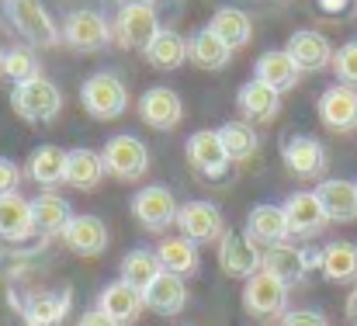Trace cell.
Segmentation results:
<instances>
[{"label": "cell", "instance_id": "cell-1", "mask_svg": "<svg viewBox=\"0 0 357 326\" xmlns=\"http://www.w3.org/2000/svg\"><path fill=\"white\" fill-rule=\"evenodd\" d=\"M10 108H14L17 118H24V121L45 125V121L59 118V111H63V91H59L52 80L35 77V80L17 84V87L10 91Z\"/></svg>", "mask_w": 357, "mask_h": 326}, {"label": "cell", "instance_id": "cell-2", "mask_svg": "<svg viewBox=\"0 0 357 326\" xmlns=\"http://www.w3.org/2000/svg\"><path fill=\"white\" fill-rule=\"evenodd\" d=\"M101 160H105L108 177H115V181H139L149 170V146L139 135H132V132H119V135H112L105 142Z\"/></svg>", "mask_w": 357, "mask_h": 326}, {"label": "cell", "instance_id": "cell-3", "mask_svg": "<svg viewBox=\"0 0 357 326\" xmlns=\"http://www.w3.org/2000/svg\"><path fill=\"white\" fill-rule=\"evenodd\" d=\"M115 42L121 49H146L156 35H160V14L149 0H128L115 17L112 28Z\"/></svg>", "mask_w": 357, "mask_h": 326}, {"label": "cell", "instance_id": "cell-4", "mask_svg": "<svg viewBox=\"0 0 357 326\" xmlns=\"http://www.w3.org/2000/svg\"><path fill=\"white\" fill-rule=\"evenodd\" d=\"M3 7H7V17L24 42H31V45H56L59 42V28L42 0H3Z\"/></svg>", "mask_w": 357, "mask_h": 326}, {"label": "cell", "instance_id": "cell-5", "mask_svg": "<svg viewBox=\"0 0 357 326\" xmlns=\"http://www.w3.org/2000/svg\"><path fill=\"white\" fill-rule=\"evenodd\" d=\"M80 105L91 118H101V121H112L119 118L121 111L128 108V91L115 73H94L84 80L80 87Z\"/></svg>", "mask_w": 357, "mask_h": 326}, {"label": "cell", "instance_id": "cell-6", "mask_svg": "<svg viewBox=\"0 0 357 326\" xmlns=\"http://www.w3.org/2000/svg\"><path fill=\"white\" fill-rule=\"evenodd\" d=\"M177 212H181V205H177L174 191L163 184H146L132 195V216L149 232L170 229V222H177Z\"/></svg>", "mask_w": 357, "mask_h": 326}, {"label": "cell", "instance_id": "cell-7", "mask_svg": "<svg viewBox=\"0 0 357 326\" xmlns=\"http://www.w3.org/2000/svg\"><path fill=\"white\" fill-rule=\"evenodd\" d=\"M281 160H284L288 174L298 177V181H316L330 167L326 146L319 139H312V135H288L284 146H281Z\"/></svg>", "mask_w": 357, "mask_h": 326}, {"label": "cell", "instance_id": "cell-8", "mask_svg": "<svg viewBox=\"0 0 357 326\" xmlns=\"http://www.w3.org/2000/svg\"><path fill=\"white\" fill-rule=\"evenodd\" d=\"M177 229L195 246H205V243H219L226 236V218L212 202H188L177 212Z\"/></svg>", "mask_w": 357, "mask_h": 326}, {"label": "cell", "instance_id": "cell-9", "mask_svg": "<svg viewBox=\"0 0 357 326\" xmlns=\"http://www.w3.org/2000/svg\"><path fill=\"white\" fill-rule=\"evenodd\" d=\"M112 38V24L98 10H73L63 21V42L77 52H101Z\"/></svg>", "mask_w": 357, "mask_h": 326}, {"label": "cell", "instance_id": "cell-10", "mask_svg": "<svg viewBox=\"0 0 357 326\" xmlns=\"http://www.w3.org/2000/svg\"><path fill=\"white\" fill-rule=\"evenodd\" d=\"M288 306V285H281L274 274L257 271L253 278L243 281V309L250 316H284Z\"/></svg>", "mask_w": 357, "mask_h": 326}, {"label": "cell", "instance_id": "cell-11", "mask_svg": "<svg viewBox=\"0 0 357 326\" xmlns=\"http://www.w3.org/2000/svg\"><path fill=\"white\" fill-rule=\"evenodd\" d=\"M219 267L226 278H253L260 267H264V253L257 250V243L236 232V229H226V236L219 239Z\"/></svg>", "mask_w": 357, "mask_h": 326}, {"label": "cell", "instance_id": "cell-12", "mask_svg": "<svg viewBox=\"0 0 357 326\" xmlns=\"http://www.w3.org/2000/svg\"><path fill=\"white\" fill-rule=\"evenodd\" d=\"M188 160H191V167L198 170V174H205V177H226V170H229V156H226V146H222V139H219V132H212V128H198V132H191L188 135Z\"/></svg>", "mask_w": 357, "mask_h": 326}, {"label": "cell", "instance_id": "cell-13", "mask_svg": "<svg viewBox=\"0 0 357 326\" xmlns=\"http://www.w3.org/2000/svg\"><path fill=\"white\" fill-rule=\"evenodd\" d=\"M281 209H284L288 232H291V236L312 239V236H319V232L330 225V216L323 212L316 191H295V195H288V202H284Z\"/></svg>", "mask_w": 357, "mask_h": 326}, {"label": "cell", "instance_id": "cell-14", "mask_svg": "<svg viewBox=\"0 0 357 326\" xmlns=\"http://www.w3.org/2000/svg\"><path fill=\"white\" fill-rule=\"evenodd\" d=\"M284 52L295 59V66H298L302 73H305V70L316 73V70L333 66V45H330V38H326L323 31H312V28L295 31V35L288 38Z\"/></svg>", "mask_w": 357, "mask_h": 326}, {"label": "cell", "instance_id": "cell-15", "mask_svg": "<svg viewBox=\"0 0 357 326\" xmlns=\"http://www.w3.org/2000/svg\"><path fill=\"white\" fill-rule=\"evenodd\" d=\"M139 118H142L146 125L160 128V132L177 128L181 118H184V101H181V94L170 91V87H149V91L139 98Z\"/></svg>", "mask_w": 357, "mask_h": 326}, {"label": "cell", "instance_id": "cell-16", "mask_svg": "<svg viewBox=\"0 0 357 326\" xmlns=\"http://www.w3.org/2000/svg\"><path fill=\"white\" fill-rule=\"evenodd\" d=\"M319 118L330 132H354L357 128V91L354 87H344V84H333L323 91L319 98Z\"/></svg>", "mask_w": 357, "mask_h": 326}, {"label": "cell", "instance_id": "cell-17", "mask_svg": "<svg viewBox=\"0 0 357 326\" xmlns=\"http://www.w3.org/2000/svg\"><path fill=\"white\" fill-rule=\"evenodd\" d=\"M63 243H66L73 253H80V257H101V253L108 250L112 236H108L105 218H98V216H73V218H70V225L63 229Z\"/></svg>", "mask_w": 357, "mask_h": 326}, {"label": "cell", "instance_id": "cell-18", "mask_svg": "<svg viewBox=\"0 0 357 326\" xmlns=\"http://www.w3.org/2000/svg\"><path fill=\"white\" fill-rule=\"evenodd\" d=\"M70 306H73L70 288H59V292H38V295L17 302L24 323H31V326H59L63 320H66Z\"/></svg>", "mask_w": 357, "mask_h": 326}, {"label": "cell", "instance_id": "cell-19", "mask_svg": "<svg viewBox=\"0 0 357 326\" xmlns=\"http://www.w3.org/2000/svg\"><path fill=\"white\" fill-rule=\"evenodd\" d=\"M35 232V218H31V202L14 191V195H0V243H24Z\"/></svg>", "mask_w": 357, "mask_h": 326}, {"label": "cell", "instance_id": "cell-20", "mask_svg": "<svg viewBox=\"0 0 357 326\" xmlns=\"http://www.w3.org/2000/svg\"><path fill=\"white\" fill-rule=\"evenodd\" d=\"M298 77H302V70L295 66V59H291L284 49H267V52L257 59V66H253V80L267 84V87L278 91V94L291 91V87L298 84Z\"/></svg>", "mask_w": 357, "mask_h": 326}, {"label": "cell", "instance_id": "cell-21", "mask_svg": "<svg viewBox=\"0 0 357 326\" xmlns=\"http://www.w3.org/2000/svg\"><path fill=\"white\" fill-rule=\"evenodd\" d=\"M142 302H146V309L156 313V316H177V313H184V306H188V285H184V278L163 271V274L142 292Z\"/></svg>", "mask_w": 357, "mask_h": 326}, {"label": "cell", "instance_id": "cell-22", "mask_svg": "<svg viewBox=\"0 0 357 326\" xmlns=\"http://www.w3.org/2000/svg\"><path fill=\"white\" fill-rule=\"evenodd\" d=\"M98 309L108 313L119 326H132L139 316H142L146 302H142V292H135L132 285L112 281V285H105V292L98 295Z\"/></svg>", "mask_w": 357, "mask_h": 326}, {"label": "cell", "instance_id": "cell-23", "mask_svg": "<svg viewBox=\"0 0 357 326\" xmlns=\"http://www.w3.org/2000/svg\"><path fill=\"white\" fill-rule=\"evenodd\" d=\"M108 177V170H105V160H101V153L98 149H66V177H63V184H70V188H77V191H94L101 181Z\"/></svg>", "mask_w": 357, "mask_h": 326}, {"label": "cell", "instance_id": "cell-24", "mask_svg": "<svg viewBox=\"0 0 357 326\" xmlns=\"http://www.w3.org/2000/svg\"><path fill=\"white\" fill-rule=\"evenodd\" d=\"M316 198H319L323 212L330 216V222H354L357 218V184L354 181H340V177L319 181Z\"/></svg>", "mask_w": 357, "mask_h": 326}, {"label": "cell", "instance_id": "cell-25", "mask_svg": "<svg viewBox=\"0 0 357 326\" xmlns=\"http://www.w3.org/2000/svg\"><path fill=\"white\" fill-rule=\"evenodd\" d=\"M246 236L253 243H264V246H281L288 243V218L281 205H257L250 216H246Z\"/></svg>", "mask_w": 357, "mask_h": 326}, {"label": "cell", "instance_id": "cell-26", "mask_svg": "<svg viewBox=\"0 0 357 326\" xmlns=\"http://www.w3.org/2000/svg\"><path fill=\"white\" fill-rule=\"evenodd\" d=\"M236 105L243 121H274L278 118V108H281V94L271 91L267 84L260 80H246L236 94Z\"/></svg>", "mask_w": 357, "mask_h": 326}, {"label": "cell", "instance_id": "cell-27", "mask_svg": "<svg viewBox=\"0 0 357 326\" xmlns=\"http://www.w3.org/2000/svg\"><path fill=\"white\" fill-rule=\"evenodd\" d=\"M260 271H267V274H274L281 285H298V281H305V274H309V267H305V253L298 250V246H291V243H281V246H267L264 250V267Z\"/></svg>", "mask_w": 357, "mask_h": 326}, {"label": "cell", "instance_id": "cell-28", "mask_svg": "<svg viewBox=\"0 0 357 326\" xmlns=\"http://www.w3.org/2000/svg\"><path fill=\"white\" fill-rule=\"evenodd\" d=\"M24 174H28L35 184H42V188L63 184V177H66V149H59V146H52V142L35 146L31 156H28V163H24Z\"/></svg>", "mask_w": 357, "mask_h": 326}, {"label": "cell", "instance_id": "cell-29", "mask_svg": "<svg viewBox=\"0 0 357 326\" xmlns=\"http://www.w3.org/2000/svg\"><path fill=\"white\" fill-rule=\"evenodd\" d=\"M156 257H160V267L167 274H177V278H188V274H198L202 260H198V246L184 236H167L160 239L156 246Z\"/></svg>", "mask_w": 357, "mask_h": 326}, {"label": "cell", "instance_id": "cell-30", "mask_svg": "<svg viewBox=\"0 0 357 326\" xmlns=\"http://www.w3.org/2000/svg\"><path fill=\"white\" fill-rule=\"evenodd\" d=\"M229 59H233V49L222 45L208 28H202V31H195V35L188 38V63H195L198 70L215 73V70H226Z\"/></svg>", "mask_w": 357, "mask_h": 326}, {"label": "cell", "instance_id": "cell-31", "mask_svg": "<svg viewBox=\"0 0 357 326\" xmlns=\"http://www.w3.org/2000/svg\"><path fill=\"white\" fill-rule=\"evenodd\" d=\"M160 274H163L160 257H156V250H149V246H135V250H128V253L121 257V278L119 281L132 285L135 292H146Z\"/></svg>", "mask_w": 357, "mask_h": 326}, {"label": "cell", "instance_id": "cell-32", "mask_svg": "<svg viewBox=\"0 0 357 326\" xmlns=\"http://www.w3.org/2000/svg\"><path fill=\"white\" fill-rule=\"evenodd\" d=\"M323 278L333 285H347L357 281V243L351 239H333L323 246Z\"/></svg>", "mask_w": 357, "mask_h": 326}, {"label": "cell", "instance_id": "cell-33", "mask_svg": "<svg viewBox=\"0 0 357 326\" xmlns=\"http://www.w3.org/2000/svg\"><path fill=\"white\" fill-rule=\"evenodd\" d=\"M31 218H35V232H45V236H63V229L70 225L73 209L66 198L52 195V191H42L38 198H31Z\"/></svg>", "mask_w": 357, "mask_h": 326}, {"label": "cell", "instance_id": "cell-34", "mask_svg": "<svg viewBox=\"0 0 357 326\" xmlns=\"http://www.w3.org/2000/svg\"><path fill=\"white\" fill-rule=\"evenodd\" d=\"M142 56L156 70H177L181 63H188V38L177 35L174 28H160V35L142 49Z\"/></svg>", "mask_w": 357, "mask_h": 326}, {"label": "cell", "instance_id": "cell-35", "mask_svg": "<svg viewBox=\"0 0 357 326\" xmlns=\"http://www.w3.org/2000/svg\"><path fill=\"white\" fill-rule=\"evenodd\" d=\"M208 31H212L222 45L239 49V45L250 42V35H253V21H250V14H243L239 7H219V10L212 14V21H208Z\"/></svg>", "mask_w": 357, "mask_h": 326}, {"label": "cell", "instance_id": "cell-36", "mask_svg": "<svg viewBox=\"0 0 357 326\" xmlns=\"http://www.w3.org/2000/svg\"><path fill=\"white\" fill-rule=\"evenodd\" d=\"M219 139H222V146H226L229 163L250 160V156L257 153V146H260V139H257V132H253L250 121H226V125L219 128Z\"/></svg>", "mask_w": 357, "mask_h": 326}, {"label": "cell", "instance_id": "cell-37", "mask_svg": "<svg viewBox=\"0 0 357 326\" xmlns=\"http://www.w3.org/2000/svg\"><path fill=\"white\" fill-rule=\"evenodd\" d=\"M0 73L17 87V84H28L35 77H42V66H38V56L31 52V45H14L0 56Z\"/></svg>", "mask_w": 357, "mask_h": 326}, {"label": "cell", "instance_id": "cell-38", "mask_svg": "<svg viewBox=\"0 0 357 326\" xmlns=\"http://www.w3.org/2000/svg\"><path fill=\"white\" fill-rule=\"evenodd\" d=\"M333 73L344 87H354L357 91V42H347L333 52Z\"/></svg>", "mask_w": 357, "mask_h": 326}, {"label": "cell", "instance_id": "cell-39", "mask_svg": "<svg viewBox=\"0 0 357 326\" xmlns=\"http://www.w3.org/2000/svg\"><path fill=\"white\" fill-rule=\"evenodd\" d=\"M281 326H330L319 309H288L281 316Z\"/></svg>", "mask_w": 357, "mask_h": 326}, {"label": "cell", "instance_id": "cell-40", "mask_svg": "<svg viewBox=\"0 0 357 326\" xmlns=\"http://www.w3.org/2000/svg\"><path fill=\"white\" fill-rule=\"evenodd\" d=\"M21 184V167L10 156H0V195H14Z\"/></svg>", "mask_w": 357, "mask_h": 326}, {"label": "cell", "instance_id": "cell-41", "mask_svg": "<svg viewBox=\"0 0 357 326\" xmlns=\"http://www.w3.org/2000/svg\"><path fill=\"white\" fill-rule=\"evenodd\" d=\"M77 326H119V323H115L108 313H101V309L94 306V309H87V313L80 316V323H77Z\"/></svg>", "mask_w": 357, "mask_h": 326}, {"label": "cell", "instance_id": "cell-42", "mask_svg": "<svg viewBox=\"0 0 357 326\" xmlns=\"http://www.w3.org/2000/svg\"><path fill=\"white\" fill-rule=\"evenodd\" d=\"M347 320L357 326V285H354V292L347 295Z\"/></svg>", "mask_w": 357, "mask_h": 326}, {"label": "cell", "instance_id": "cell-43", "mask_svg": "<svg viewBox=\"0 0 357 326\" xmlns=\"http://www.w3.org/2000/svg\"><path fill=\"white\" fill-rule=\"evenodd\" d=\"M319 3H323V7H326V10H340V7H344V3H347V0H319Z\"/></svg>", "mask_w": 357, "mask_h": 326}, {"label": "cell", "instance_id": "cell-44", "mask_svg": "<svg viewBox=\"0 0 357 326\" xmlns=\"http://www.w3.org/2000/svg\"><path fill=\"white\" fill-rule=\"evenodd\" d=\"M21 326H31V323H21Z\"/></svg>", "mask_w": 357, "mask_h": 326}, {"label": "cell", "instance_id": "cell-45", "mask_svg": "<svg viewBox=\"0 0 357 326\" xmlns=\"http://www.w3.org/2000/svg\"><path fill=\"white\" fill-rule=\"evenodd\" d=\"M0 56H3V52H0Z\"/></svg>", "mask_w": 357, "mask_h": 326}, {"label": "cell", "instance_id": "cell-46", "mask_svg": "<svg viewBox=\"0 0 357 326\" xmlns=\"http://www.w3.org/2000/svg\"><path fill=\"white\" fill-rule=\"evenodd\" d=\"M354 184H357V181H354Z\"/></svg>", "mask_w": 357, "mask_h": 326}]
</instances>
